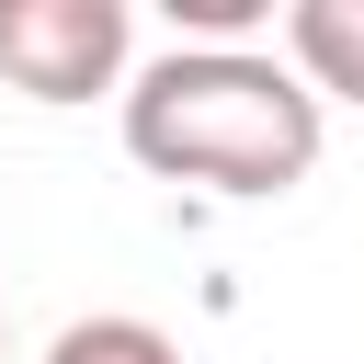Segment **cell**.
I'll return each instance as SVG.
<instances>
[{
	"label": "cell",
	"instance_id": "2",
	"mask_svg": "<svg viewBox=\"0 0 364 364\" xmlns=\"http://www.w3.org/2000/svg\"><path fill=\"white\" fill-rule=\"evenodd\" d=\"M125 57H136L125 0H0V80L23 102L125 91Z\"/></svg>",
	"mask_w": 364,
	"mask_h": 364
},
{
	"label": "cell",
	"instance_id": "4",
	"mask_svg": "<svg viewBox=\"0 0 364 364\" xmlns=\"http://www.w3.org/2000/svg\"><path fill=\"white\" fill-rule=\"evenodd\" d=\"M46 364H182V341H171L159 318H125V307H102V318H68V330L46 341Z\"/></svg>",
	"mask_w": 364,
	"mask_h": 364
},
{
	"label": "cell",
	"instance_id": "1",
	"mask_svg": "<svg viewBox=\"0 0 364 364\" xmlns=\"http://www.w3.org/2000/svg\"><path fill=\"white\" fill-rule=\"evenodd\" d=\"M125 159L205 193H296L318 171V91L262 46H171L125 68Z\"/></svg>",
	"mask_w": 364,
	"mask_h": 364
},
{
	"label": "cell",
	"instance_id": "3",
	"mask_svg": "<svg viewBox=\"0 0 364 364\" xmlns=\"http://www.w3.org/2000/svg\"><path fill=\"white\" fill-rule=\"evenodd\" d=\"M284 68L318 102H364V0H296L284 11Z\"/></svg>",
	"mask_w": 364,
	"mask_h": 364
}]
</instances>
